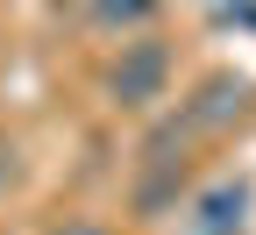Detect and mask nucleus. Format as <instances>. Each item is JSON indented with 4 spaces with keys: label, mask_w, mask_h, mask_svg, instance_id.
Masks as SVG:
<instances>
[{
    "label": "nucleus",
    "mask_w": 256,
    "mask_h": 235,
    "mask_svg": "<svg viewBox=\"0 0 256 235\" xmlns=\"http://www.w3.org/2000/svg\"><path fill=\"white\" fill-rule=\"evenodd\" d=\"M92 22L100 29H142V22H156V0H92Z\"/></svg>",
    "instance_id": "nucleus-4"
},
{
    "label": "nucleus",
    "mask_w": 256,
    "mask_h": 235,
    "mask_svg": "<svg viewBox=\"0 0 256 235\" xmlns=\"http://www.w3.org/2000/svg\"><path fill=\"white\" fill-rule=\"evenodd\" d=\"M249 107V86L235 79V72H214V79H200L192 86V100L150 136V157H164L171 143H192V136H220V128H235V114Z\"/></svg>",
    "instance_id": "nucleus-1"
},
{
    "label": "nucleus",
    "mask_w": 256,
    "mask_h": 235,
    "mask_svg": "<svg viewBox=\"0 0 256 235\" xmlns=\"http://www.w3.org/2000/svg\"><path fill=\"white\" fill-rule=\"evenodd\" d=\"M57 235H114V228H100V221H64Z\"/></svg>",
    "instance_id": "nucleus-5"
},
{
    "label": "nucleus",
    "mask_w": 256,
    "mask_h": 235,
    "mask_svg": "<svg viewBox=\"0 0 256 235\" xmlns=\"http://www.w3.org/2000/svg\"><path fill=\"white\" fill-rule=\"evenodd\" d=\"M242 214H249V185L220 178L192 199V235H242Z\"/></svg>",
    "instance_id": "nucleus-3"
},
{
    "label": "nucleus",
    "mask_w": 256,
    "mask_h": 235,
    "mask_svg": "<svg viewBox=\"0 0 256 235\" xmlns=\"http://www.w3.org/2000/svg\"><path fill=\"white\" fill-rule=\"evenodd\" d=\"M164 86H171V50L156 36H128L121 57H114V72H107V93L121 100V107H156Z\"/></svg>",
    "instance_id": "nucleus-2"
}]
</instances>
